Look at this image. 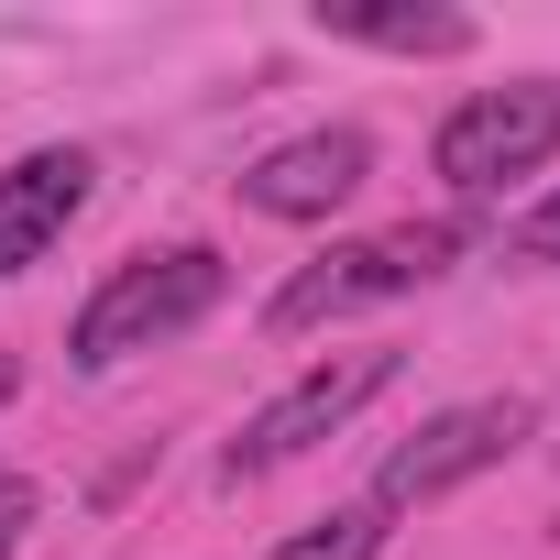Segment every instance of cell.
Returning <instances> with one entry per match:
<instances>
[{
  "label": "cell",
  "instance_id": "6da1fadb",
  "mask_svg": "<svg viewBox=\"0 0 560 560\" xmlns=\"http://www.w3.org/2000/svg\"><path fill=\"white\" fill-rule=\"evenodd\" d=\"M220 298H231V264H220L209 242L132 253V264H110V275H100L89 308L67 319V363H78V374H110V363H132V352H154V341L198 330Z\"/></svg>",
  "mask_w": 560,
  "mask_h": 560
},
{
  "label": "cell",
  "instance_id": "7a4b0ae2",
  "mask_svg": "<svg viewBox=\"0 0 560 560\" xmlns=\"http://www.w3.org/2000/svg\"><path fill=\"white\" fill-rule=\"evenodd\" d=\"M462 253V220H396V231H363V242H330L319 264H298L287 287L264 298V330H330L352 308H385L429 275H451Z\"/></svg>",
  "mask_w": 560,
  "mask_h": 560
},
{
  "label": "cell",
  "instance_id": "3957f363",
  "mask_svg": "<svg viewBox=\"0 0 560 560\" xmlns=\"http://www.w3.org/2000/svg\"><path fill=\"white\" fill-rule=\"evenodd\" d=\"M560 154V78H516V89H472L440 132H429V165L451 198H494L505 176H538Z\"/></svg>",
  "mask_w": 560,
  "mask_h": 560
},
{
  "label": "cell",
  "instance_id": "277c9868",
  "mask_svg": "<svg viewBox=\"0 0 560 560\" xmlns=\"http://www.w3.org/2000/svg\"><path fill=\"white\" fill-rule=\"evenodd\" d=\"M385 385H396V352H330V363H308L298 385H275V396L242 418V440L220 451V483H253V472H275V462L319 451V440L352 429Z\"/></svg>",
  "mask_w": 560,
  "mask_h": 560
},
{
  "label": "cell",
  "instance_id": "5b68a950",
  "mask_svg": "<svg viewBox=\"0 0 560 560\" xmlns=\"http://www.w3.org/2000/svg\"><path fill=\"white\" fill-rule=\"evenodd\" d=\"M516 440H538V407H527V396H472V407H440V418H418V440H396V451H385V472H374V516L440 505L451 483L494 472Z\"/></svg>",
  "mask_w": 560,
  "mask_h": 560
},
{
  "label": "cell",
  "instance_id": "8992f818",
  "mask_svg": "<svg viewBox=\"0 0 560 560\" xmlns=\"http://www.w3.org/2000/svg\"><path fill=\"white\" fill-rule=\"evenodd\" d=\"M363 176H374V132L363 121H319V132H298V143H275V154L242 165V209H264V220H330V209L363 198Z\"/></svg>",
  "mask_w": 560,
  "mask_h": 560
},
{
  "label": "cell",
  "instance_id": "52a82bcc",
  "mask_svg": "<svg viewBox=\"0 0 560 560\" xmlns=\"http://www.w3.org/2000/svg\"><path fill=\"white\" fill-rule=\"evenodd\" d=\"M89 187H100V165L78 143H34L0 165V275H34L67 242V220L89 209Z\"/></svg>",
  "mask_w": 560,
  "mask_h": 560
},
{
  "label": "cell",
  "instance_id": "ba28073f",
  "mask_svg": "<svg viewBox=\"0 0 560 560\" xmlns=\"http://www.w3.org/2000/svg\"><path fill=\"white\" fill-rule=\"evenodd\" d=\"M319 34L330 45H374V56H472L483 23L472 12H407V0H319Z\"/></svg>",
  "mask_w": 560,
  "mask_h": 560
},
{
  "label": "cell",
  "instance_id": "9c48e42d",
  "mask_svg": "<svg viewBox=\"0 0 560 560\" xmlns=\"http://www.w3.org/2000/svg\"><path fill=\"white\" fill-rule=\"evenodd\" d=\"M385 549V516L374 505H330V516H308L298 538H275L264 560H374Z\"/></svg>",
  "mask_w": 560,
  "mask_h": 560
},
{
  "label": "cell",
  "instance_id": "30bf717a",
  "mask_svg": "<svg viewBox=\"0 0 560 560\" xmlns=\"http://www.w3.org/2000/svg\"><path fill=\"white\" fill-rule=\"evenodd\" d=\"M505 253H516V264H560V187H549L538 209L505 220Z\"/></svg>",
  "mask_w": 560,
  "mask_h": 560
},
{
  "label": "cell",
  "instance_id": "8fae6325",
  "mask_svg": "<svg viewBox=\"0 0 560 560\" xmlns=\"http://www.w3.org/2000/svg\"><path fill=\"white\" fill-rule=\"evenodd\" d=\"M34 516H45V494H34L23 472H0V560L23 549V527H34Z\"/></svg>",
  "mask_w": 560,
  "mask_h": 560
},
{
  "label": "cell",
  "instance_id": "7c38bea8",
  "mask_svg": "<svg viewBox=\"0 0 560 560\" xmlns=\"http://www.w3.org/2000/svg\"><path fill=\"white\" fill-rule=\"evenodd\" d=\"M12 396H23V363H12V352H0V407H12Z\"/></svg>",
  "mask_w": 560,
  "mask_h": 560
}]
</instances>
